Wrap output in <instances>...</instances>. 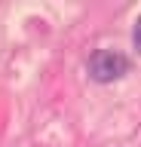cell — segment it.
Returning <instances> with one entry per match:
<instances>
[{
    "mask_svg": "<svg viewBox=\"0 0 141 147\" xmlns=\"http://www.w3.org/2000/svg\"><path fill=\"white\" fill-rule=\"evenodd\" d=\"M123 74H129V58L117 49H98L89 58V77L95 83H113Z\"/></svg>",
    "mask_w": 141,
    "mask_h": 147,
    "instance_id": "6da1fadb",
    "label": "cell"
},
{
    "mask_svg": "<svg viewBox=\"0 0 141 147\" xmlns=\"http://www.w3.org/2000/svg\"><path fill=\"white\" fill-rule=\"evenodd\" d=\"M132 40H135V46L141 49V16H138V22H135V31H132Z\"/></svg>",
    "mask_w": 141,
    "mask_h": 147,
    "instance_id": "7a4b0ae2",
    "label": "cell"
}]
</instances>
